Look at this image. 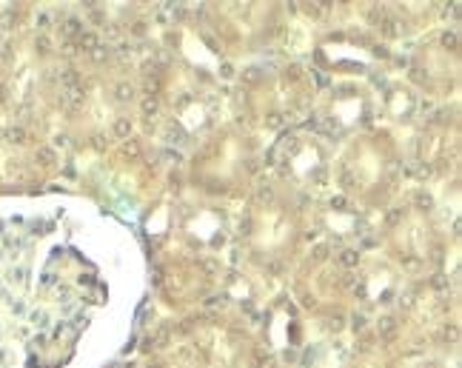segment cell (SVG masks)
Instances as JSON below:
<instances>
[{"mask_svg":"<svg viewBox=\"0 0 462 368\" xmlns=\"http://www.w3.org/2000/svg\"><path fill=\"white\" fill-rule=\"evenodd\" d=\"M377 334H380V340H394V337H397V320H394L391 314H382L380 317Z\"/></svg>","mask_w":462,"mask_h":368,"instance_id":"6da1fadb","label":"cell"},{"mask_svg":"<svg viewBox=\"0 0 462 368\" xmlns=\"http://www.w3.org/2000/svg\"><path fill=\"white\" fill-rule=\"evenodd\" d=\"M254 366L257 368H277V357L271 354L268 348H257L254 351Z\"/></svg>","mask_w":462,"mask_h":368,"instance_id":"7a4b0ae2","label":"cell"},{"mask_svg":"<svg viewBox=\"0 0 462 368\" xmlns=\"http://www.w3.org/2000/svg\"><path fill=\"white\" fill-rule=\"evenodd\" d=\"M97 46H100V40H97L94 32H83V35L77 37V49H80V52H94Z\"/></svg>","mask_w":462,"mask_h":368,"instance_id":"3957f363","label":"cell"},{"mask_svg":"<svg viewBox=\"0 0 462 368\" xmlns=\"http://www.w3.org/2000/svg\"><path fill=\"white\" fill-rule=\"evenodd\" d=\"M37 163H40V166H46V169H52V166L58 163L55 149H52V146H40V149H37Z\"/></svg>","mask_w":462,"mask_h":368,"instance_id":"277c9868","label":"cell"},{"mask_svg":"<svg viewBox=\"0 0 462 368\" xmlns=\"http://www.w3.org/2000/svg\"><path fill=\"white\" fill-rule=\"evenodd\" d=\"M140 112H143V117H154L157 115V112H160V100H157V97H143V100H140Z\"/></svg>","mask_w":462,"mask_h":368,"instance_id":"5b68a950","label":"cell"},{"mask_svg":"<svg viewBox=\"0 0 462 368\" xmlns=\"http://www.w3.org/2000/svg\"><path fill=\"white\" fill-rule=\"evenodd\" d=\"M112 131H115L120 140H128V134H131V120H128V117H117Z\"/></svg>","mask_w":462,"mask_h":368,"instance_id":"8992f818","label":"cell"},{"mask_svg":"<svg viewBox=\"0 0 462 368\" xmlns=\"http://www.w3.org/2000/svg\"><path fill=\"white\" fill-rule=\"evenodd\" d=\"M115 97L117 100H120V103H128V100H131V97H134V86H131V83H117L115 86Z\"/></svg>","mask_w":462,"mask_h":368,"instance_id":"52a82bcc","label":"cell"},{"mask_svg":"<svg viewBox=\"0 0 462 368\" xmlns=\"http://www.w3.org/2000/svg\"><path fill=\"white\" fill-rule=\"evenodd\" d=\"M63 35L66 37H80L83 35V23L80 20H74V17H66V20H63Z\"/></svg>","mask_w":462,"mask_h":368,"instance_id":"ba28073f","label":"cell"},{"mask_svg":"<svg viewBox=\"0 0 462 368\" xmlns=\"http://www.w3.org/2000/svg\"><path fill=\"white\" fill-rule=\"evenodd\" d=\"M380 29H382V32H385L388 37H400V35H403V23H400V20H394V17H385Z\"/></svg>","mask_w":462,"mask_h":368,"instance_id":"9c48e42d","label":"cell"},{"mask_svg":"<svg viewBox=\"0 0 462 368\" xmlns=\"http://www.w3.org/2000/svg\"><path fill=\"white\" fill-rule=\"evenodd\" d=\"M442 46L454 52V49L460 46V32H457V29H448V32H442Z\"/></svg>","mask_w":462,"mask_h":368,"instance_id":"30bf717a","label":"cell"},{"mask_svg":"<svg viewBox=\"0 0 462 368\" xmlns=\"http://www.w3.org/2000/svg\"><path fill=\"white\" fill-rule=\"evenodd\" d=\"M60 83L66 86V89H74V86H80V74L74 69H66L63 74H60Z\"/></svg>","mask_w":462,"mask_h":368,"instance_id":"8fae6325","label":"cell"},{"mask_svg":"<svg viewBox=\"0 0 462 368\" xmlns=\"http://www.w3.org/2000/svg\"><path fill=\"white\" fill-rule=\"evenodd\" d=\"M123 157H126V160L140 157V143L137 140H123Z\"/></svg>","mask_w":462,"mask_h":368,"instance_id":"7c38bea8","label":"cell"},{"mask_svg":"<svg viewBox=\"0 0 462 368\" xmlns=\"http://www.w3.org/2000/svg\"><path fill=\"white\" fill-rule=\"evenodd\" d=\"M3 137L9 140V143H23V140H26V131H23L20 126H9L6 131H3Z\"/></svg>","mask_w":462,"mask_h":368,"instance_id":"4fadbf2b","label":"cell"},{"mask_svg":"<svg viewBox=\"0 0 462 368\" xmlns=\"http://www.w3.org/2000/svg\"><path fill=\"white\" fill-rule=\"evenodd\" d=\"M414 203H416V208H422V211H431V208H434V197L428 194V191H416Z\"/></svg>","mask_w":462,"mask_h":368,"instance_id":"5bb4252c","label":"cell"},{"mask_svg":"<svg viewBox=\"0 0 462 368\" xmlns=\"http://www.w3.org/2000/svg\"><path fill=\"white\" fill-rule=\"evenodd\" d=\"M340 263L346 265V268H357V263H359V254L354 251V248H346V251L340 254Z\"/></svg>","mask_w":462,"mask_h":368,"instance_id":"9a60e30c","label":"cell"},{"mask_svg":"<svg viewBox=\"0 0 462 368\" xmlns=\"http://www.w3.org/2000/svg\"><path fill=\"white\" fill-rule=\"evenodd\" d=\"M385 17H388V14H385V9H382V6H371V9H368V20L374 26H382V20H385Z\"/></svg>","mask_w":462,"mask_h":368,"instance_id":"2e32d148","label":"cell"},{"mask_svg":"<svg viewBox=\"0 0 462 368\" xmlns=\"http://www.w3.org/2000/svg\"><path fill=\"white\" fill-rule=\"evenodd\" d=\"M83 97H86L83 86H74V89H69V92H66V100H69L71 106H80V103H83Z\"/></svg>","mask_w":462,"mask_h":368,"instance_id":"e0dca14e","label":"cell"},{"mask_svg":"<svg viewBox=\"0 0 462 368\" xmlns=\"http://www.w3.org/2000/svg\"><path fill=\"white\" fill-rule=\"evenodd\" d=\"M328 251H331V248H328L325 243H320V245H314V248H311V260H317V263H323L325 257H328Z\"/></svg>","mask_w":462,"mask_h":368,"instance_id":"ac0fdd59","label":"cell"},{"mask_svg":"<svg viewBox=\"0 0 462 368\" xmlns=\"http://www.w3.org/2000/svg\"><path fill=\"white\" fill-rule=\"evenodd\" d=\"M442 340H445V343H457V340H460V328H457V325H445Z\"/></svg>","mask_w":462,"mask_h":368,"instance_id":"d6986e66","label":"cell"},{"mask_svg":"<svg viewBox=\"0 0 462 368\" xmlns=\"http://www.w3.org/2000/svg\"><path fill=\"white\" fill-rule=\"evenodd\" d=\"M260 74H263V71H260V69H254V66H251V69H245V71H243V80H245V83H251V86H254V83H260Z\"/></svg>","mask_w":462,"mask_h":368,"instance_id":"ffe728a7","label":"cell"},{"mask_svg":"<svg viewBox=\"0 0 462 368\" xmlns=\"http://www.w3.org/2000/svg\"><path fill=\"white\" fill-rule=\"evenodd\" d=\"M351 328H354L357 334L365 331V314H354V317H351Z\"/></svg>","mask_w":462,"mask_h":368,"instance_id":"44dd1931","label":"cell"},{"mask_svg":"<svg viewBox=\"0 0 462 368\" xmlns=\"http://www.w3.org/2000/svg\"><path fill=\"white\" fill-rule=\"evenodd\" d=\"M89 55H92V60H94V63H103V60L109 58V46H97L94 52H89Z\"/></svg>","mask_w":462,"mask_h":368,"instance_id":"7402d4cb","label":"cell"},{"mask_svg":"<svg viewBox=\"0 0 462 368\" xmlns=\"http://www.w3.org/2000/svg\"><path fill=\"white\" fill-rule=\"evenodd\" d=\"M266 126L268 128H280V126H283V115H277V112L266 115Z\"/></svg>","mask_w":462,"mask_h":368,"instance_id":"603a6c76","label":"cell"},{"mask_svg":"<svg viewBox=\"0 0 462 368\" xmlns=\"http://www.w3.org/2000/svg\"><path fill=\"white\" fill-rule=\"evenodd\" d=\"M35 46H37V52H40V55H46L49 49H52V43H49V37H46V35H40V37L35 40Z\"/></svg>","mask_w":462,"mask_h":368,"instance_id":"cb8c5ba5","label":"cell"},{"mask_svg":"<svg viewBox=\"0 0 462 368\" xmlns=\"http://www.w3.org/2000/svg\"><path fill=\"white\" fill-rule=\"evenodd\" d=\"M414 291H405V294H400V306H403V308H411V306H414Z\"/></svg>","mask_w":462,"mask_h":368,"instance_id":"d4e9b609","label":"cell"},{"mask_svg":"<svg viewBox=\"0 0 462 368\" xmlns=\"http://www.w3.org/2000/svg\"><path fill=\"white\" fill-rule=\"evenodd\" d=\"M431 286L437 288V291H445V288H448V280H445V277H442V274H437V277H434V280H431Z\"/></svg>","mask_w":462,"mask_h":368,"instance_id":"484cf974","label":"cell"},{"mask_svg":"<svg viewBox=\"0 0 462 368\" xmlns=\"http://www.w3.org/2000/svg\"><path fill=\"white\" fill-rule=\"evenodd\" d=\"M12 23H14V9H9V12L0 14V26H12Z\"/></svg>","mask_w":462,"mask_h":368,"instance_id":"4316f807","label":"cell"},{"mask_svg":"<svg viewBox=\"0 0 462 368\" xmlns=\"http://www.w3.org/2000/svg\"><path fill=\"white\" fill-rule=\"evenodd\" d=\"M286 77H289V80H300V66H289V69H286Z\"/></svg>","mask_w":462,"mask_h":368,"instance_id":"83f0119b","label":"cell"},{"mask_svg":"<svg viewBox=\"0 0 462 368\" xmlns=\"http://www.w3.org/2000/svg\"><path fill=\"white\" fill-rule=\"evenodd\" d=\"M92 146H94L97 151H103V149H106V137H100V134H94V137H92Z\"/></svg>","mask_w":462,"mask_h":368,"instance_id":"f1b7e54d","label":"cell"},{"mask_svg":"<svg viewBox=\"0 0 462 368\" xmlns=\"http://www.w3.org/2000/svg\"><path fill=\"white\" fill-rule=\"evenodd\" d=\"M220 74H223V77H234V66H231V63H223V66H220Z\"/></svg>","mask_w":462,"mask_h":368,"instance_id":"f546056e","label":"cell"},{"mask_svg":"<svg viewBox=\"0 0 462 368\" xmlns=\"http://www.w3.org/2000/svg\"><path fill=\"white\" fill-rule=\"evenodd\" d=\"M131 32H134L137 37H143V35H146V23H134V29H131Z\"/></svg>","mask_w":462,"mask_h":368,"instance_id":"4dcf8cb0","label":"cell"},{"mask_svg":"<svg viewBox=\"0 0 462 368\" xmlns=\"http://www.w3.org/2000/svg\"><path fill=\"white\" fill-rule=\"evenodd\" d=\"M203 268H206V271H217V263H214V260H203Z\"/></svg>","mask_w":462,"mask_h":368,"instance_id":"1f68e13d","label":"cell"},{"mask_svg":"<svg viewBox=\"0 0 462 368\" xmlns=\"http://www.w3.org/2000/svg\"><path fill=\"white\" fill-rule=\"evenodd\" d=\"M328 325H331V331H340V328H343V320H340V317H334Z\"/></svg>","mask_w":462,"mask_h":368,"instance_id":"d6a6232c","label":"cell"},{"mask_svg":"<svg viewBox=\"0 0 462 368\" xmlns=\"http://www.w3.org/2000/svg\"><path fill=\"white\" fill-rule=\"evenodd\" d=\"M411 80H416V83H419V80H422V71H419V69H414V71H411Z\"/></svg>","mask_w":462,"mask_h":368,"instance_id":"836d02e7","label":"cell"},{"mask_svg":"<svg viewBox=\"0 0 462 368\" xmlns=\"http://www.w3.org/2000/svg\"><path fill=\"white\" fill-rule=\"evenodd\" d=\"M74 52H77V46H74V43H66V55H69V58L74 55Z\"/></svg>","mask_w":462,"mask_h":368,"instance_id":"e575fe53","label":"cell"},{"mask_svg":"<svg viewBox=\"0 0 462 368\" xmlns=\"http://www.w3.org/2000/svg\"><path fill=\"white\" fill-rule=\"evenodd\" d=\"M149 368H163V366H160V363H151V366H149Z\"/></svg>","mask_w":462,"mask_h":368,"instance_id":"d590c367","label":"cell"},{"mask_svg":"<svg viewBox=\"0 0 462 368\" xmlns=\"http://www.w3.org/2000/svg\"><path fill=\"white\" fill-rule=\"evenodd\" d=\"M126 368H134V366H131V363H128V366H126Z\"/></svg>","mask_w":462,"mask_h":368,"instance_id":"8d00e7d4","label":"cell"}]
</instances>
